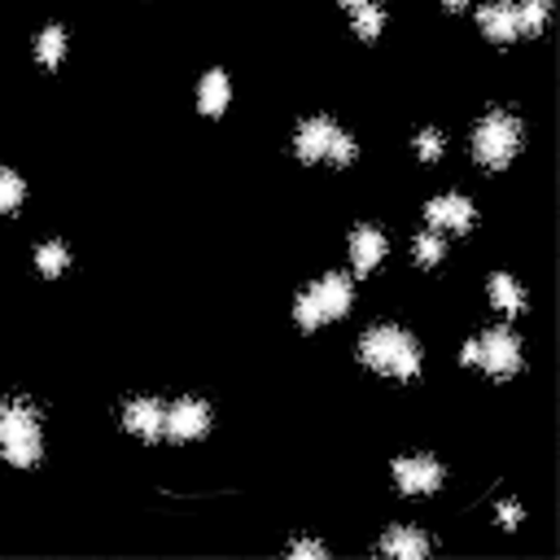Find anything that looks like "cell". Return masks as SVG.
<instances>
[{"label": "cell", "instance_id": "6da1fadb", "mask_svg": "<svg viewBox=\"0 0 560 560\" xmlns=\"http://www.w3.org/2000/svg\"><path fill=\"white\" fill-rule=\"evenodd\" d=\"M359 363L381 372V376H394V381H411L420 372V346L407 328L398 324H372L363 337H359Z\"/></svg>", "mask_w": 560, "mask_h": 560}, {"label": "cell", "instance_id": "7a4b0ae2", "mask_svg": "<svg viewBox=\"0 0 560 560\" xmlns=\"http://www.w3.org/2000/svg\"><path fill=\"white\" fill-rule=\"evenodd\" d=\"M44 455V429L39 411L26 398H4L0 402V459L13 468H31Z\"/></svg>", "mask_w": 560, "mask_h": 560}, {"label": "cell", "instance_id": "3957f363", "mask_svg": "<svg viewBox=\"0 0 560 560\" xmlns=\"http://www.w3.org/2000/svg\"><path fill=\"white\" fill-rule=\"evenodd\" d=\"M350 302H354V280L341 276V271H328V276H319L315 284H306V289L298 293L293 319H298V328L311 332V328H324V324L341 319V315L350 311Z\"/></svg>", "mask_w": 560, "mask_h": 560}, {"label": "cell", "instance_id": "277c9868", "mask_svg": "<svg viewBox=\"0 0 560 560\" xmlns=\"http://www.w3.org/2000/svg\"><path fill=\"white\" fill-rule=\"evenodd\" d=\"M521 136H525V127H521V118L512 109L481 114V122L472 127V158H477V166H486V171L512 166V158L521 153Z\"/></svg>", "mask_w": 560, "mask_h": 560}, {"label": "cell", "instance_id": "5b68a950", "mask_svg": "<svg viewBox=\"0 0 560 560\" xmlns=\"http://www.w3.org/2000/svg\"><path fill=\"white\" fill-rule=\"evenodd\" d=\"M472 346H477L472 368H481L486 376L508 381V376L521 372V337L512 328H503V324L499 328H486L481 337H472Z\"/></svg>", "mask_w": 560, "mask_h": 560}, {"label": "cell", "instance_id": "8992f818", "mask_svg": "<svg viewBox=\"0 0 560 560\" xmlns=\"http://www.w3.org/2000/svg\"><path fill=\"white\" fill-rule=\"evenodd\" d=\"M337 131H341V127H337L328 114H311V118H302V127L293 131V153H298V162H306V166L328 162V149H332Z\"/></svg>", "mask_w": 560, "mask_h": 560}, {"label": "cell", "instance_id": "52a82bcc", "mask_svg": "<svg viewBox=\"0 0 560 560\" xmlns=\"http://www.w3.org/2000/svg\"><path fill=\"white\" fill-rule=\"evenodd\" d=\"M442 464L433 459V455H398L394 459V481H398V490L402 494H411V499H420V494H433L438 486H442Z\"/></svg>", "mask_w": 560, "mask_h": 560}, {"label": "cell", "instance_id": "ba28073f", "mask_svg": "<svg viewBox=\"0 0 560 560\" xmlns=\"http://www.w3.org/2000/svg\"><path fill=\"white\" fill-rule=\"evenodd\" d=\"M210 429V402H201V398H175L171 407H166V433L162 438H171V442H197L201 433Z\"/></svg>", "mask_w": 560, "mask_h": 560}, {"label": "cell", "instance_id": "9c48e42d", "mask_svg": "<svg viewBox=\"0 0 560 560\" xmlns=\"http://www.w3.org/2000/svg\"><path fill=\"white\" fill-rule=\"evenodd\" d=\"M424 219H429V228H438V232H468L472 223H477V210H472V201L468 197H459V192H442V197H429L424 201Z\"/></svg>", "mask_w": 560, "mask_h": 560}, {"label": "cell", "instance_id": "30bf717a", "mask_svg": "<svg viewBox=\"0 0 560 560\" xmlns=\"http://www.w3.org/2000/svg\"><path fill=\"white\" fill-rule=\"evenodd\" d=\"M122 429L131 438H140V442H158L166 433V402H158V398H131L122 407Z\"/></svg>", "mask_w": 560, "mask_h": 560}, {"label": "cell", "instance_id": "8fae6325", "mask_svg": "<svg viewBox=\"0 0 560 560\" xmlns=\"http://www.w3.org/2000/svg\"><path fill=\"white\" fill-rule=\"evenodd\" d=\"M385 232L381 228H372V223H359V228H350V267L359 271V276H368V271H376L381 267V258H385Z\"/></svg>", "mask_w": 560, "mask_h": 560}, {"label": "cell", "instance_id": "7c38bea8", "mask_svg": "<svg viewBox=\"0 0 560 560\" xmlns=\"http://www.w3.org/2000/svg\"><path fill=\"white\" fill-rule=\"evenodd\" d=\"M477 22H481V31H486L490 44H512V39H521V22H516V4H512V0H490V4H481V9H477Z\"/></svg>", "mask_w": 560, "mask_h": 560}, {"label": "cell", "instance_id": "4fadbf2b", "mask_svg": "<svg viewBox=\"0 0 560 560\" xmlns=\"http://www.w3.org/2000/svg\"><path fill=\"white\" fill-rule=\"evenodd\" d=\"M381 551H385L389 560H420V556L429 551V538H424L416 525H394V529H385Z\"/></svg>", "mask_w": 560, "mask_h": 560}, {"label": "cell", "instance_id": "5bb4252c", "mask_svg": "<svg viewBox=\"0 0 560 560\" xmlns=\"http://www.w3.org/2000/svg\"><path fill=\"white\" fill-rule=\"evenodd\" d=\"M228 101H232L228 74H223V70H206L201 83H197V109H201L206 118H219V114L228 109Z\"/></svg>", "mask_w": 560, "mask_h": 560}, {"label": "cell", "instance_id": "9a60e30c", "mask_svg": "<svg viewBox=\"0 0 560 560\" xmlns=\"http://www.w3.org/2000/svg\"><path fill=\"white\" fill-rule=\"evenodd\" d=\"M486 289H490V302L503 311V315H516V311H525V289L508 276V271H494L490 280H486Z\"/></svg>", "mask_w": 560, "mask_h": 560}, {"label": "cell", "instance_id": "2e32d148", "mask_svg": "<svg viewBox=\"0 0 560 560\" xmlns=\"http://www.w3.org/2000/svg\"><path fill=\"white\" fill-rule=\"evenodd\" d=\"M61 57H66V31H61V26H44V31L35 35V61H39L44 70H57Z\"/></svg>", "mask_w": 560, "mask_h": 560}, {"label": "cell", "instance_id": "e0dca14e", "mask_svg": "<svg viewBox=\"0 0 560 560\" xmlns=\"http://www.w3.org/2000/svg\"><path fill=\"white\" fill-rule=\"evenodd\" d=\"M35 267H39V276H61L66 267H70V245H61V241H44V245H35Z\"/></svg>", "mask_w": 560, "mask_h": 560}, {"label": "cell", "instance_id": "ac0fdd59", "mask_svg": "<svg viewBox=\"0 0 560 560\" xmlns=\"http://www.w3.org/2000/svg\"><path fill=\"white\" fill-rule=\"evenodd\" d=\"M411 258L420 262V267H438L442 258H446V241H442V232L433 228V232H420L416 241H411Z\"/></svg>", "mask_w": 560, "mask_h": 560}, {"label": "cell", "instance_id": "d6986e66", "mask_svg": "<svg viewBox=\"0 0 560 560\" xmlns=\"http://www.w3.org/2000/svg\"><path fill=\"white\" fill-rule=\"evenodd\" d=\"M350 22H354V35L372 44V39H376V35L385 31V9H381V4L372 0V4H363V9H354V13H350Z\"/></svg>", "mask_w": 560, "mask_h": 560}, {"label": "cell", "instance_id": "ffe728a7", "mask_svg": "<svg viewBox=\"0 0 560 560\" xmlns=\"http://www.w3.org/2000/svg\"><path fill=\"white\" fill-rule=\"evenodd\" d=\"M547 18H551V0H525V4H516V22H521V35H542Z\"/></svg>", "mask_w": 560, "mask_h": 560}, {"label": "cell", "instance_id": "44dd1931", "mask_svg": "<svg viewBox=\"0 0 560 560\" xmlns=\"http://www.w3.org/2000/svg\"><path fill=\"white\" fill-rule=\"evenodd\" d=\"M22 197H26L22 175H18V171H9V166H0V214H13V210L22 206Z\"/></svg>", "mask_w": 560, "mask_h": 560}, {"label": "cell", "instance_id": "7402d4cb", "mask_svg": "<svg viewBox=\"0 0 560 560\" xmlns=\"http://www.w3.org/2000/svg\"><path fill=\"white\" fill-rule=\"evenodd\" d=\"M442 153H446V136L438 127H420L416 131V158L420 162H438Z\"/></svg>", "mask_w": 560, "mask_h": 560}, {"label": "cell", "instance_id": "603a6c76", "mask_svg": "<svg viewBox=\"0 0 560 560\" xmlns=\"http://www.w3.org/2000/svg\"><path fill=\"white\" fill-rule=\"evenodd\" d=\"M289 556H298V560H324V556H328V547H324V542H315V538H298V542L289 547Z\"/></svg>", "mask_w": 560, "mask_h": 560}, {"label": "cell", "instance_id": "cb8c5ba5", "mask_svg": "<svg viewBox=\"0 0 560 560\" xmlns=\"http://www.w3.org/2000/svg\"><path fill=\"white\" fill-rule=\"evenodd\" d=\"M521 516H525V512H521L512 499H503V503H499V521H503V529H516V525H521Z\"/></svg>", "mask_w": 560, "mask_h": 560}, {"label": "cell", "instance_id": "d4e9b609", "mask_svg": "<svg viewBox=\"0 0 560 560\" xmlns=\"http://www.w3.org/2000/svg\"><path fill=\"white\" fill-rule=\"evenodd\" d=\"M472 359H477V346H472V341H464V350H459V363H464V368H472Z\"/></svg>", "mask_w": 560, "mask_h": 560}, {"label": "cell", "instance_id": "484cf974", "mask_svg": "<svg viewBox=\"0 0 560 560\" xmlns=\"http://www.w3.org/2000/svg\"><path fill=\"white\" fill-rule=\"evenodd\" d=\"M363 4H372V0H341V9H346V13H354V9H363Z\"/></svg>", "mask_w": 560, "mask_h": 560}, {"label": "cell", "instance_id": "4316f807", "mask_svg": "<svg viewBox=\"0 0 560 560\" xmlns=\"http://www.w3.org/2000/svg\"><path fill=\"white\" fill-rule=\"evenodd\" d=\"M442 4H446V9H451V13H459V9H464V4H468V0H442Z\"/></svg>", "mask_w": 560, "mask_h": 560}]
</instances>
